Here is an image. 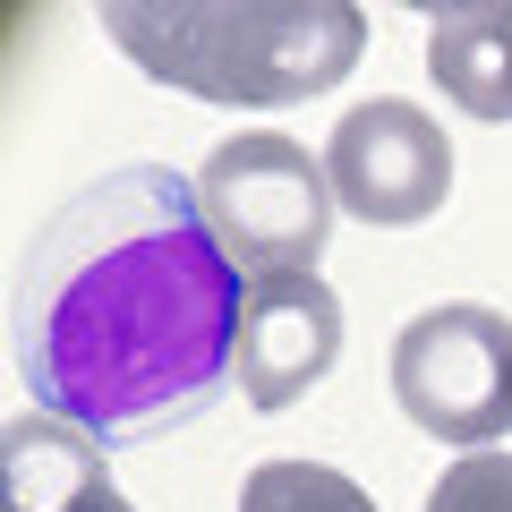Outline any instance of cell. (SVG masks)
Masks as SVG:
<instances>
[{
  "mask_svg": "<svg viewBox=\"0 0 512 512\" xmlns=\"http://www.w3.org/2000/svg\"><path fill=\"white\" fill-rule=\"evenodd\" d=\"M393 402L419 436L495 453V436L512 427V316L478 299L419 308L393 333Z\"/></svg>",
  "mask_w": 512,
  "mask_h": 512,
  "instance_id": "cell-4",
  "label": "cell"
},
{
  "mask_svg": "<svg viewBox=\"0 0 512 512\" xmlns=\"http://www.w3.org/2000/svg\"><path fill=\"white\" fill-rule=\"evenodd\" d=\"M342 359V299L325 291V274H274L248 282L239 308V402L256 419H282L333 376Z\"/></svg>",
  "mask_w": 512,
  "mask_h": 512,
  "instance_id": "cell-6",
  "label": "cell"
},
{
  "mask_svg": "<svg viewBox=\"0 0 512 512\" xmlns=\"http://www.w3.org/2000/svg\"><path fill=\"white\" fill-rule=\"evenodd\" d=\"M419 512H512V453H461Z\"/></svg>",
  "mask_w": 512,
  "mask_h": 512,
  "instance_id": "cell-10",
  "label": "cell"
},
{
  "mask_svg": "<svg viewBox=\"0 0 512 512\" xmlns=\"http://www.w3.org/2000/svg\"><path fill=\"white\" fill-rule=\"evenodd\" d=\"M427 77L470 120H512V0H470L427 26Z\"/></svg>",
  "mask_w": 512,
  "mask_h": 512,
  "instance_id": "cell-7",
  "label": "cell"
},
{
  "mask_svg": "<svg viewBox=\"0 0 512 512\" xmlns=\"http://www.w3.org/2000/svg\"><path fill=\"white\" fill-rule=\"evenodd\" d=\"M239 512H376V495L333 461H256L239 478Z\"/></svg>",
  "mask_w": 512,
  "mask_h": 512,
  "instance_id": "cell-9",
  "label": "cell"
},
{
  "mask_svg": "<svg viewBox=\"0 0 512 512\" xmlns=\"http://www.w3.org/2000/svg\"><path fill=\"white\" fill-rule=\"evenodd\" d=\"M69 512H137V504H128V495H120V487H111V478H94V487H86V495H77V504H69Z\"/></svg>",
  "mask_w": 512,
  "mask_h": 512,
  "instance_id": "cell-11",
  "label": "cell"
},
{
  "mask_svg": "<svg viewBox=\"0 0 512 512\" xmlns=\"http://www.w3.org/2000/svg\"><path fill=\"white\" fill-rule=\"evenodd\" d=\"M103 478V444L69 419H9L0 436V512H69Z\"/></svg>",
  "mask_w": 512,
  "mask_h": 512,
  "instance_id": "cell-8",
  "label": "cell"
},
{
  "mask_svg": "<svg viewBox=\"0 0 512 512\" xmlns=\"http://www.w3.org/2000/svg\"><path fill=\"white\" fill-rule=\"evenodd\" d=\"M103 35L154 86L231 111H282L333 94L359 69L367 9L350 0H103Z\"/></svg>",
  "mask_w": 512,
  "mask_h": 512,
  "instance_id": "cell-2",
  "label": "cell"
},
{
  "mask_svg": "<svg viewBox=\"0 0 512 512\" xmlns=\"http://www.w3.org/2000/svg\"><path fill=\"white\" fill-rule=\"evenodd\" d=\"M325 171L342 214L376 222V231H410V222L444 214V197H453V137L419 103L376 94V103L342 111V128L325 137Z\"/></svg>",
  "mask_w": 512,
  "mask_h": 512,
  "instance_id": "cell-5",
  "label": "cell"
},
{
  "mask_svg": "<svg viewBox=\"0 0 512 512\" xmlns=\"http://www.w3.org/2000/svg\"><path fill=\"white\" fill-rule=\"evenodd\" d=\"M248 274L222 256L197 180L120 163L52 205L9 282V367L43 419L154 444L239 384Z\"/></svg>",
  "mask_w": 512,
  "mask_h": 512,
  "instance_id": "cell-1",
  "label": "cell"
},
{
  "mask_svg": "<svg viewBox=\"0 0 512 512\" xmlns=\"http://www.w3.org/2000/svg\"><path fill=\"white\" fill-rule=\"evenodd\" d=\"M197 205L214 222L222 256H231L248 282H274V274H316V256L333 239V171L316 163L299 137H222L197 171Z\"/></svg>",
  "mask_w": 512,
  "mask_h": 512,
  "instance_id": "cell-3",
  "label": "cell"
}]
</instances>
